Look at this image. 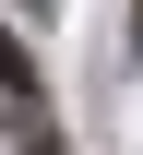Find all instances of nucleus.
<instances>
[{
	"label": "nucleus",
	"instance_id": "f257e3e1",
	"mask_svg": "<svg viewBox=\"0 0 143 155\" xmlns=\"http://www.w3.org/2000/svg\"><path fill=\"white\" fill-rule=\"evenodd\" d=\"M36 155H60V143H36Z\"/></svg>",
	"mask_w": 143,
	"mask_h": 155
}]
</instances>
